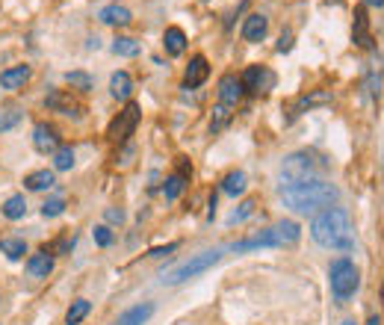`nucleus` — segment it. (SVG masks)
I'll return each instance as SVG.
<instances>
[{"instance_id":"f257e3e1","label":"nucleus","mask_w":384,"mask_h":325,"mask_svg":"<svg viewBox=\"0 0 384 325\" xmlns=\"http://www.w3.org/2000/svg\"><path fill=\"white\" fill-rule=\"evenodd\" d=\"M281 198L296 213H322L334 207L337 187L326 177H308V180H281Z\"/></svg>"},{"instance_id":"f03ea898","label":"nucleus","mask_w":384,"mask_h":325,"mask_svg":"<svg viewBox=\"0 0 384 325\" xmlns=\"http://www.w3.org/2000/svg\"><path fill=\"white\" fill-rule=\"evenodd\" d=\"M311 237L316 246L331 252H352L355 249V228L346 207H328L313 216Z\"/></svg>"},{"instance_id":"7ed1b4c3","label":"nucleus","mask_w":384,"mask_h":325,"mask_svg":"<svg viewBox=\"0 0 384 325\" xmlns=\"http://www.w3.org/2000/svg\"><path fill=\"white\" fill-rule=\"evenodd\" d=\"M299 237H301V228L296 225L293 219H284V222H278L275 228L260 231L251 239L234 242L231 252H251V249H266V246H290V242H299Z\"/></svg>"},{"instance_id":"20e7f679","label":"nucleus","mask_w":384,"mask_h":325,"mask_svg":"<svg viewBox=\"0 0 384 325\" xmlns=\"http://www.w3.org/2000/svg\"><path fill=\"white\" fill-rule=\"evenodd\" d=\"M328 281H331V293H334V301L337 304H346L358 287H360V272L358 267L349 260V257H337L328 269Z\"/></svg>"},{"instance_id":"39448f33","label":"nucleus","mask_w":384,"mask_h":325,"mask_svg":"<svg viewBox=\"0 0 384 325\" xmlns=\"http://www.w3.org/2000/svg\"><path fill=\"white\" fill-rule=\"evenodd\" d=\"M219 260H222V249L201 252V254L184 260L180 267H175L169 275H163V284H184V281H190V278H195V275H201V272H207L210 267H216Z\"/></svg>"},{"instance_id":"423d86ee","label":"nucleus","mask_w":384,"mask_h":325,"mask_svg":"<svg viewBox=\"0 0 384 325\" xmlns=\"http://www.w3.org/2000/svg\"><path fill=\"white\" fill-rule=\"evenodd\" d=\"M319 162H313L311 154L299 151V154H290L281 166V180H308V177H319Z\"/></svg>"},{"instance_id":"0eeeda50","label":"nucleus","mask_w":384,"mask_h":325,"mask_svg":"<svg viewBox=\"0 0 384 325\" xmlns=\"http://www.w3.org/2000/svg\"><path fill=\"white\" fill-rule=\"evenodd\" d=\"M136 125H139V107H136L133 100H130V104H128L125 110H121V113L115 115V121H113V125H110L107 136H110L113 142H128V139L133 136Z\"/></svg>"},{"instance_id":"6e6552de","label":"nucleus","mask_w":384,"mask_h":325,"mask_svg":"<svg viewBox=\"0 0 384 325\" xmlns=\"http://www.w3.org/2000/svg\"><path fill=\"white\" fill-rule=\"evenodd\" d=\"M239 80H242V89L246 92H269L275 86V74L266 66H249Z\"/></svg>"},{"instance_id":"1a4fd4ad","label":"nucleus","mask_w":384,"mask_h":325,"mask_svg":"<svg viewBox=\"0 0 384 325\" xmlns=\"http://www.w3.org/2000/svg\"><path fill=\"white\" fill-rule=\"evenodd\" d=\"M242 95H246V89H242V80L237 74H225L219 80V104L225 107H237Z\"/></svg>"},{"instance_id":"9d476101","label":"nucleus","mask_w":384,"mask_h":325,"mask_svg":"<svg viewBox=\"0 0 384 325\" xmlns=\"http://www.w3.org/2000/svg\"><path fill=\"white\" fill-rule=\"evenodd\" d=\"M33 148L38 151V154H53L56 148H59V133H56V128L53 125H36L33 128Z\"/></svg>"},{"instance_id":"9b49d317","label":"nucleus","mask_w":384,"mask_h":325,"mask_svg":"<svg viewBox=\"0 0 384 325\" xmlns=\"http://www.w3.org/2000/svg\"><path fill=\"white\" fill-rule=\"evenodd\" d=\"M210 77V66H207V59L204 56H192L190 59V66H187V77H184V86L187 89H198L204 80Z\"/></svg>"},{"instance_id":"f8f14e48","label":"nucleus","mask_w":384,"mask_h":325,"mask_svg":"<svg viewBox=\"0 0 384 325\" xmlns=\"http://www.w3.org/2000/svg\"><path fill=\"white\" fill-rule=\"evenodd\" d=\"M33 77L30 66H15V68H6L4 74H0V86L9 89V92H18V89H24L27 86V80Z\"/></svg>"},{"instance_id":"ddd939ff","label":"nucleus","mask_w":384,"mask_h":325,"mask_svg":"<svg viewBox=\"0 0 384 325\" xmlns=\"http://www.w3.org/2000/svg\"><path fill=\"white\" fill-rule=\"evenodd\" d=\"M352 36H355V45H358V48H370V45H373V36H370V18H367V6L355 9V24H352Z\"/></svg>"},{"instance_id":"4468645a","label":"nucleus","mask_w":384,"mask_h":325,"mask_svg":"<svg viewBox=\"0 0 384 325\" xmlns=\"http://www.w3.org/2000/svg\"><path fill=\"white\" fill-rule=\"evenodd\" d=\"M100 21L104 24H110V27H128L130 21H133V15H130V9L128 6H118V4H110V6H104L100 9Z\"/></svg>"},{"instance_id":"2eb2a0df","label":"nucleus","mask_w":384,"mask_h":325,"mask_svg":"<svg viewBox=\"0 0 384 325\" xmlns=\"http://www.w3.org/2000/svg\"><path fill=\"white\" fill-rule=\"evenodd\" d=\"M266 30H269V21L264 15H249L246 24H242V38H246V42H260V38L266 36Z\"/></svg>"},{"instance_id":"dca6fc26","label":"nucleus","mask_w":384,"mask_h":325,"mask_svg":"<svg viewBox=\"0 0 384 325\" xmlns=\"http://www.w3.org/2000/svg\"><path fill=\"white\" fill-rule=\"evenodd\" d=\"M163 48L169 56H180L187 51V33L180 30V27H166L163 33Z\"/></svg>"},{"instance_id":"f3484780","label":"nucleus","mask_w":384,"mask_h":325,"mask_svg":"<svg viewBox=\"0 0 384 325\" xmlns=\"http://www.w3.org/2000/svg\"><path fill=\"white\" fill-rule=\"evenodd\" d=\"M24 187H27L30 192H42V190H51V187H56V175H53L51 169H38V172H30V175L24 177Z\"/></svg>"},{"instance_id":"a211bd4d","label":"nucleus","mask_w":384,"mask_h":325,"mask_svg":"<svg viewBox=\"0 0 384 325\" xmlns=\"http://www.w3.org/2000/svg\"><path fill=\"white\" fill-rule=\"evenodd\" d=\"M130 92H133V77H130L128 71H115V74L110 77V95H113L115 100H128Z\"/></svg>"},{"instance_id":"6ab92c4d","label":"nucleus","mask_w":384,"mask_h":325,"mask_svg":"<svg viewBox=\"0 0 384 325\" xmlns=\"http://www.w3.org/2000/svg\"><path fill=\"white\" fill-rule=\"evenodd\" d=\"M27 272H30L33 278H48V275L53 272V257L42 249L38 254H33V257L27 260Z\"/></svg>"},{"instance_id":"aec40b11","label":"nucleus","mask_w":384,"mask_h":325,"mask_svg":"<svg viewBox=\"0 0 384 325\" xmlns=\"http://www.w3.org/2000/svg\"><path fill=\"white\" fill-rule=\"evenodd\" d=\"M151 314H154V304H136V308H130V311L121 314L113 325H142V322L151 319Z\"/></svg>"},{"instance_id":"412c9836","label":"nucleus","mask_w":384,"mask_h":325,"mask_svg":"<svg viewBox=\"0 0 384 325\" xmlns=\"http://www.w3.org/2000/svg\"><path fill=\"white\" fill-rule=\"evenodd\" d=\"M190 172H192V169L184 162V166H180V172L169 175V180H166V198H169V201H175L180 192L187 190V177H190Z\"/></svg>"},{"instance_id":"4be33fe9","label":"nucleus","mask_w":384,"mask_h":325,"mask_svg":"<svg viewBox=\"0 0 384 325\" xmlns=\"http://www.w3.org/2000/svg\"><path fill=\"white\" fill-rule=\"evenodd\" d=\"M4 216L12 219V222L24 219V216H27V198H24V195H9V198L4 201Z\"/></svg>"},{"instance_id":"5701e85b","label":"nucleus","mask_w":384,"mask_h":325,"mask_svg":"<svg viewBox=\"0 0 384 325\" xmlns=\"http://www.w3.org/2000/svg\"><path fill=\"white\" fill-rule=\"evenodd\" d=\"M246 172H231V175H225V180H222V192H228V195H242L246 192Z\"/></svg>"},{"instance_id":"b1692460","label":"nucleus","mask_w":384,"mask_h":325,"mask_svg":"<svg viewBox=\"0 0 384 325\" xmlns=\"http://www.w3.org/2000/svg\"><path fill=\"white\" fill-rule=\"evenodd\" d=\"M45 104L51 107V110H59V113H66V115H71V113H77V104L74 100H68V95L66 92H51L48 98H45Z\"/></svg>"},{"instance_id":"393cba45","label":"nucleus","mask_w":384,"mask_h":325,"mask_svg":"<svg viewBox=\"0 0 384 325\" xmlns=\"http://www.w3.org/2000/svg\"><path fill=\"white\" fill-rule=\"evenodd\" d=\"M89 311H92V304H89L86 299H74L71 308H68V314H66V325H80V322L89 316Z\"/></svg>"},{"instance_id":"a878e982","label":"nucleus","mask_w":384,"mask_h":325,"mask_svg":"<svg viewBox=\"0 0 384 325\" xmlns=\"http://www.w3.org/2000/svg\"><path fill=\"white\" fill-rule=\"evenodd\" d=\"M113 53H118V56H139V53H142V45H139L136 38H130V36H118L113 42Z\"/></svg>"},{"instance_id":"bb28decb","label":"nucleus","mask_w":384,"mask_h":325,"mask_svg":"<svg viewBox=\"0 0 384 325\" xmlns=\"http://www.w3.org/2000/svg\"><path fill=\"white\" fill-rule=\"evenodd\" d=\"M53 169H56V172L74 169V148H71V145H59V148L53 151Z\"/></svg>"},{"instance_id":"cd10ccee","label":"nucleus","mask_w":384,"mask_h":325,"mask_svg":"<svg viewBox=\"0 0 384 325\" xmlns=\"http://www.w3.org/2000/svg\"><path fill=\"white\" fill-rule=\"evenodd\" d=\"M0 254H6L9 260H21L27 254L24 239H0Z\"/></svg>"},{"instance_id":"c85d7f7f","label":"nucleus","mask_w":384,"mask_h":325,"mask_svg":"<svg viewBox=\"0 0 384 325\" xmlns=\"http://www.w3.org/2000/svg\"><path fill=\"white\" fill-rule=\"evenodd\" d=\"M228 121H231V107H225V104H219L216 110H213V121H210V133H222L228 128Z\"/></svg>"},{"instance_id":"c756f323","label":"nucleus","mask_w":384,"mask_h":325,"mask_svg":"<svg viewBox=\"0 0 384 325\" xmlns=\"http://www.w3.org/2000/svg\"><path fill=\"white\" fill-rule=\"evenodd\" d=\"M66 83H68L71 89H77V92H89V89H92V77H89L86 71H68V74H66Z\"/></svg>"},{"instance_id":"7c9ffc66","label":"nucleus","mask_w":384,"mask_h":325,"mask_svg":"<svg viewBox=\"0 0 384 325\" xmlns=\"http://www.w3.org/2000/svg\"><path fill=\"white\" fill-rule=\"evenodd\" d=\"M18 121H21V110H15V107H4L0 110V133H6L12 130Z\"/></svg>"},{"instance_id":"2f4dec72","label":"nucleus","mask_w":384,"mask_h":325,"mask_svg":"<svg viewBox=\"0 0 384 325\" xmlns=\"http://www.w3.org/2000/svg\"><path fill=\"white\" fill-rule=\"evenodd\" d=\"M66 213V201L63 198H48L42 205V216L45 219H53V216H63Z\"/></svg>"},{"instance_id":"473e14b6","label":"nucleus","mask_w":384,"mask_h":325,"mask_svg":"<svg viewBox=\"0 0 384 325\" xmlns=\"http://www.w3.org/2000/svg\"><path fill=\"white\" fill-rule=\"evenodd\" d=\"M254 207H257V201H254V198H249V201H242V205H239V210H234V213L228 216V222H231V225H237V222H242V219H249V216L254 213Z\"/></svg>"},{"instance_id":"72a5a7b5","label":"nucleus","mask_w":384,"mask_h":325,"mask_svg":"<svg viewBox=\"0 0 384 325\" xmlns=\"http://www.w3.org/2000/svg\"><path fill=\"white\" fill-rule=\"evenodd\" d=\"M95 242H98V246H110V242H113V234H110V228H107V225L95 228Z\"/></svg>"},{"instance_id":"f704fd0d","label":"nucleus","mask_w":384,"mask_h":325,"mask_svg":"<svg viewBox=\"0 0 384 325\" xmlns=\"http://www.w3.org/2000/svg\"><path fill=\"white\" fill-rule=\"evenodd\" d=\"M177 249V242H169V246H160V249H151L148 252V257H166V254H172Z\"/></svg>"},{"instance_id":"c9c22d12","label":"nucleus","mask_w":384,"mask_h":325,"mask_svg":"<svg viewBox=\"0 0 384 325\" xmlns=\"http://www.w3.org/2000/svg\"><path fill=\"white\" fill-rule=\"evenodd\" d=\"M104 216H107V222H118V225H121V222H125V213H121V210H115V207H110Z\"/></svg>"},{"instance_id":"e433bc0d","label":"nucleus","mask_w":384,"mask_h":325,"mask_svg":"<svg viewBox=\"0 0 384 325\" xmlns=\"http://www.w3.org/2000/svg\"><path fill=\"white\" fill-rule=\"evenodd\" d=\"M293 45H290V33H284V36H281V42H278V51L281 53H284V51H290Z\"/></svg>"},{"instance_id":"4c0bfd02","label":"nucleus","mask_w":384,"mask_h":325,"mask_svg":"<svg viewBox=\"0 0 384 325\" xmlns=\"http://www.w3.org/2000/svg\"><path fill=\"white\" fill-rule=\"evenodd\" d=\"M363 6H373V9H381L384 0H363Z\"/></svg>"},{"instance_id":"58836bf2","label":"nucleus","mask_w":384,"mask_h":325,"mask_svg":"<svg viewBox=\"0 0 384 325\" xmlns=\"http://www.w3.org/2000/svg\"><path fill=\"white\" fill-rule=\"evenodd\" d=\"M370 325H381V319L378 316H370Z\"/></svg>"},{"instance_id":"ea45409f","label":"nucleus","mask_w":384,"mask_h":325,"mask_svg":"<svg viewBox=\"0 0 384 325\" xmlns=\"http://www.w3.org/2000/svg\"><path fill=\"white\" fill-rule=\"evenodd\" d=\"M340 325H358V322L355 319H346V322H340Z\"/></svg>"}]
</instances>
